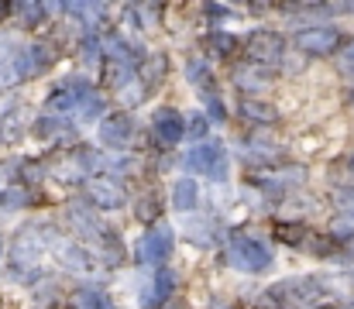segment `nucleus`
<instances>
[{"label":"nucleus","mask_w":354,"mask_h":309,"mask_svg":"<svg viewBox=\"0 0 354 309\" xmlns=\"http://www.w3.org/2000/svg\"><path fill=\"white\" fill-rule=\"evenodd\" d=\"M227 261L234 268H241V272H265L272 265V254L254 237H234L231 247H227Z\"/></svg>","instance_id":"1"},{"label":"nucleus","mask_w":354,"mask_h":309,"mask_svg":"<svg viewBox=\"0 0 354 309\" xmlns=\"http://www.w3.org/2000/svg\"><path fill=\"white\" fill-rule=\"evenodd\" d=\"M186 165L200 176H210V179H227V155L217 148V144H196L189 155H186Z\"/></svg>","instance_id":"2"},{"label":"nucleus","mask_w":354,"mask_h":309,"mask_svg":"<svg viewBox=\"0 0 354 309\" xmlns=\"http://www.w3.org/2000/svg\"><path fill=\"white\" fill-rule=\"evenodd\" d=\"M292 41H296L303 52H310V55H327V52L337 48L341 35H337L334 28H303V31H296Z\"/></svg>","instance_id":"3"},{"label":"nucleus","mask_w":354,"mask_h":309,"mask_svg":"<svg viewBox=\"0 0 354 309\" xmlns=\"http://www.w3.org/2000/svg\"><path fill=\"white\" fill-rule=\"evenodd\" d=\"M282 52H286V41H282L279 35H272V31H254V35L248 38V55H251L254 62L275 66V62L282 59Z\"/></svg>","instance_id":"4"},{"label":"nucleus","mask_w":354,"mask_h":309,"mask_svg":"<svg viewBox=\"0 0 354 309\" xmlns=\"http://www.w3.org/2000/svg\"><path fill=\"white\" fill-rule=\"evenodd\" d=\"M151 127H155V138H158L165 148H172L176 141H183V134L189 131V127H186V120H183V113H179V110H172V106H162V110L155 113Z\"/></svg>","instance_id":"5"},{"label":"nucleus","mask_w":354,"mask_h":309,"mask_svg":"<svg viewBox=\"0 0 354 309\" xmlns=\"http://www.w3.org/2000/svg\"><path fill=\"white\" fill-rule=\"evenodd\" d=\"M138 254H141L145 265H162V261L172 254V234H169V230H148V234L141 237Z\"/></svg>","instance_id":"6"},{"label":"nucleus","mask_w":354,"mask_h":309,"mask_svg":"<svg viewBox=\"0 0 354 309\" xmlns=\"http://www.w3.org/2000/svg\"><path fill=\"white\" fill-rule=\"evenodd\" d=\"M86 193H90V203L100 206V209H118L124 203V186L118 179H90Z\"/></svg>","instance_id":"7"},{"label":"nucleus","mask_w":354,"mask_h":309,"mask_svg":"<svg viewBox=\"0 0 354 309\" xmlns=\"http://www.w3.org/2000/svg\"><path fill=\"white\" fill-rule=\"evenodd\" d=\"M100 138H104V144H111V148L127 144V141H131V120H127V113H114V117H107V120H104V127H100Z\"/></svg>","instance_id":"8"},{"label":"nucleus","mask_w":354,"mask_h":309,"mask_svg":"<svg viewBox=\"0 0 354 309\" xmlns=\"http://www.w3.org/2000/svg\"><path fill=\"white\" fill-rule=\"evenodd\" d=\"M86 97H90V90H86L83 83H66L62 90H55V93H52L48 106H52V110H73L76 103L83 106V100H86Z\"/></svg>","instance_id":"9"},{"label":"nucleus","mask_w":354,"mask_h":309,"mask_svg":"<svg viewBox=\"0 0 354 309\" xmlns=\"http://www.w3.org/2000/svg\"><path fill=\"white\" fill-rule=\"evenodd\" d=\"M241 113L251 117V120H265V124H275L279 120V110L265 100H241Z\"/></svg>","instance_id":"10"},{"label":"nucleus","mask_w":354,"mask_h":309,"mask_svg":"<svg viewBox=\"0 0 354 309\" xmlns=\"http://www.w3.org/2000/svg\"><path fill=\"white\" fill-rule=\"evenodd\" d=\"M73 309H114V303L104 292H97V289H80L73 296Z\"/></svg>","instance_id":"11"},{"label":"nucleus","mask_w":354,"mask_h":309,"mask_svg":"<svg viewBox=\"0 0 354 309\" xmlns=\"http://www.w3.org/2000/svg\"><path fill=\"white\" fill-rule=\"evenodd\" d=\"M172 285H176L172 272H158V279H155V289H151V296L145 299V306L155 309L158 303H165V299H169V292H172Z\"/></svg>","instance_id":"12"},{"label":"nucleus","mask_w":354,"mask_h":309,"mask_svg":"<svg viewBox=\"0 0 354 309\" xmlns=\"http://www.w3.org/2000/svg\"><path fill=\"white\" fill-rule=\"evenodd\" d=\"M172 206H176V209H193V206H196V182H193V179H179V182H176Z\"/></svg>","instance_id":"13"},{"label":"nucleus","mask_w":354,"mask_h":309,"mask_svg":"<svg viewBox=\"0 0 354 309\" xmlns=\"http://www.w3.org/2000/svg\"><path fill=\"white\" fill-rule=\"evenodd\" d=\"M210 45H214V52H221V55H231L234 52V35H210Z\"/></svg>","instance_id":"14"},{"label":"nucleus","mask_w":354,"mask_h":309,"mask_svg":"<svg viewBox=\"0 0 354 309\" xmlns=\"http://www.w3.org/2000/svg\"><path fill=\"white\" fill-rule=\"evenodd\" d=\"M100 110H104V100L97 97V93H90L86 100H83V106H80V113L90 120V117H100Z\"/></svg>","instance_id":"15"},{"label":"nucleus","mask_w":354,"mask_h":309,"mask_svg":"<svg viewBox=\"0 0 354 309\" xmlns=\"http://www.w3.org/2000/svg\"><path fill=\"white\" fill-rule=\"evenodd\" d=\"M17 10L28 14V24H38V21L45 17V7H41V3H17Z\"/></svg>","instance_id":"16"},{"label":"nucleus","mask_w":354,"mask_h":309,"mask_svg":"<svg viewBox=\"0 0 354 309\" xmlns=\"http://www.w3.org/2000/svg\"><path fill=\"white\" fill-rule=\"evenodd\" d=\"M155 206H158V200H155V196L141 200V203H138V220H155V216H158V209H155Z\"/></svg>","instance_id":"17"},{"label":"nucleus","mask_w":354,"mask_h":309,"mask_svg":"<svg viewBox=\"0 0 354 309\" xmlns=\"http://www.w3.org/2000/svg\"><path fill=\"white\" fill-rule=\"evenodd\" d=\"M341 69H344V76H351L354 79V41L341 52Z\"/></svg>","instance_id":"18"},{"label":"nucleus","mask_w":354,"mask_h":309,"mask_svg":"<svg viewBox=\"0 0 354 309\" xmlns=\"http://www.w3.org/2000/svg\"><path fill=\"white\" fill-rule=\"evenodd\" d=\"M189 79H193V83H203V86L210 83V76H207V69H203L200 62H189Z\"/></svg>","instance_id":"19"},{"label":"nucleus","mask_w":354,"mask_h":309,"mask_svg":"<svg viewBox=\"0 0 354 309\" xmlns=\"http://www.w3.org/2000/svg\"><path fill=\"white\" fill-rule=\"evenodd\" d=\"M0 203H24V193L10 189V193H0Z\"/></svg>","instance_id":"20"},{"label":"nucleus","mask_w":354,"mask_h":309,"mask_svg":"<svg viewBox=\"0 0 354 309\" xmlns=\"http://www.w3.org/2000/svg\"><path fill=\"white\" fill-rule=\"evenodd\" d=\"M189 131H193V134H203V131H207V120H203V117H196V120H193V127H189Z\"/></svg>","instance_id":"21"}]
</instances>
